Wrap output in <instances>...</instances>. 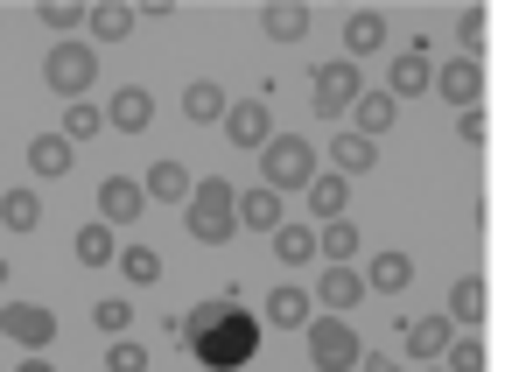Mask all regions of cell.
Segmentation results:
<instances>
[{
  "mask_svg": "<svg viewBox=\"0 0 512 372\" xmlns=\"http://www.w3.org/2000/svg\"><path fill=\"white\" fill-rule=\"evenodd\" d=\"M190 351H197L211 372H253V351H260V316H246V309L232 302V309H225V316H218V323H211Z\"/></svg>",
  "mask_w": 512,
  "mask_h": 372,
  "instance_id": "1",
  "label": "cell"
},
{
  "mask_svg": "<svg viewBox=\"0 0 512 372\" xmlns=\"http://www.w3.org/2000/svg\"><path fill=\"white\" fill-rule=\"evenodd\" d=\"M232 232H246L239 225V190L225 176H204L197 197H190V239L197 246H232Z\"/></svg>",
  "mask_w": 512,
  "mask_h": 372,
  "instance_id": "2",
  "label": "cell"
},
{
  "mask_svg": "<svg viewBox=\"0 0 512 372\" xmlns=\"http://www.w3.org/2000/svg\"><path fill=\"white\" fill-rule=\"evenodd\" d=\"M316 176H323V169H316V148H309L302 134H274V141L260 148V183H267V190H302V197H309Z\"/></svg>",
  "mask_w": 512,
  "mask_h": 372,
  "instance_id": "3",
  "label": "cell"
},
{
  "mask_svg": "<svg viewBox=\"0 0 512 372\" xmlns=\"http://www.w3.org/2000/svg\"><path fill=\"white\" fill-rule=\"evenodd\" d=\"M309 99H316V113H323V120H351V106L365 99V78H358V64H351V57H330V64H316V71H309Z\"/></svg>",
  "mask_w": 512,
  "mask_h": 372,
  "instance_id": "4",
  "label": "cell"
},
{
  "mask_svg": "<svg viewBox=\"0 0 512 372\" xmlns=\"http://www.w3.org/2000/svg\"><path fill=\"white\" fill-rule=\"evenodd\" d=\"M309 358H316V372H358L365 365V344H358L351 316H316L309 323Z\"/></svg>",
  "mask_w": 512,
  "mask_h": 372,
  "instance_id": "5",
  "label": "cell"
},
{
  "mask_svg": "<svg viewBox=\"0 0 512 372\" xmlns=\"http://www.w3.org/2000/svg\"><path fill=\"white\" fill-rule=\"evenodd\" d=\"M92 78H99V50H92V43H57V50L43 57V85H50L57 99H85Z\"/></svg>",
  "mask_w": 512,
  "mask_h": 372,
  "instance_id": "6",
  "label": "cell"
},
{
  "mask_svg": "<svg viewBox=\"0 0 512 372\" xmlns=\"http://www.w3.org/2000/svg\"><path fill=\"white\" fill-rule=\"evenodd\" d=\"M435 92H442V106L477 113V106H484V64H477V57H449V64L435 71Z\"/></svg>",
  "mask_w": 512,
  "mask_h": 372,
  "instance_id": "7",
  "label": "cell"
},
{
  "mask_svg": "<svg viewBox=\"0 0 512 372\" xmlns=\"http://www.w3.org/2000/svg\"><path fill=\"white\" fill-rule=\"evenodd\" d=\"M225 141L246 148V155H260V148L274 141V106H267V99H232V113H225Z\"/></svg>",
  "mask_w": 512,
  "mask_h": 372,
  "instance_id": "8",
  "label": "cell"
},
{
  "mask_svg": "<svg viewBox=\"0 0 512 372\" xmlns=\"http://www.w3.org/2000/svg\"><path fill=\"white\" fill-rule=\"evenodd\" d=\"M449 344H456V323L449 316H414L407 323V337H400V351H407V365L421 372V365H442L449 358Z\"/></svg>",
  "mask_w": 512,
  "mask_h": 372,
  "instance_id": "9",
  "label": "cell"
},
{
  "mask_svg": "<svg viewBox=\"0 0 512 372\" xmlns=\"http://www.w3.org/2000/svg\"><path fill=\"white\" fill-rule=\"evenodd\" d=\"M0 330H8V337H15V344H22V351L36 358V351H43V344H50V337H57L64 323H57V316H50L43 302H8V309H0Z\"/></svg>",
  "mask_w": 512,
  "mask_h": 372,
  "instance_id": "10",
  "label": "cell"
},
{
  "mask_svg": "<svg viewBox=\"0 0 512 372\" xmlns=\"http://www.w3.org/2000/svg\"><path fill=\"white\" fill-rule=\"evenodd\" d=\"M386 92H393V99H421V92H435V57H428V43L393 50V78H386Z\"/></svg>",
  "mask_w": 512,
  "mask_h": 372,
  "instance_id": "11",
  "label": "cell"
},
{
  "mask_svg": "<svg viewBox=\"0 0 512 372\" xmlns=\"http://www.w3.org/2000/svg\"><path fill=\"white\" fill-rule=\"evenodd\" d=\"M260 323H267V330H309V323H316V295L295 288V281H281V288L260 302Z\"/></svg>",
  "mask_w": 512,
  "mask_h": 372,
  "instance_id": "12",
  "label": "cell"
},
{
  "mask_svg": "<svg viewBox=\"0 0 512 372\" xmlns=\"http://www.w3.org/2000/svg\"><path fill=\"white\" fill-rule=\"evenodd\" d=\"M141 190H148V204H183V211H190V197H197V176H190L176 155H162V162H148Z\"/></svg>",
  "mask_w": 512,
  "mask_h": 372,
  "instance_id": "13",
  "label": "cell"
},
{
  "mask_svg": "<svg viewBox=\"0 0 512 372\" xmlns=\"http://www.w3.org/2000/svg\"><path fill=\"white\" fill-rule=\"evenodd\" d=\"M316 302H323V316H351L372 288H365V274L358 267H330V274H316V288H309Z\"/></svg>",
  "mask_w": 512,
  "mask_h": 372,
  "instance_id": "14",
  "label": "cell"
},
{
  "mask_svg": "<svg viewBox=\"0 0 512 372\" xmlns=\"http://www.w3.org/2000/svg\"><path fill=\"white\" fill-rule=\"evenodd\" d=\"M141 211H148V190H141L134 176H106V183H99V218H106L113 232H120V225H134Z\"/></svg>",
  "mask_w": 512,
  "mask_h": 372,
  "instance_id": "15",
  "label": "cell"
},
{
  "mask_svg": "<svg viewBox=\"0 0 512 372\" xmlns=\"http://www.w3.org/2000/svg\"><path fill=\"white\" fill-rule=\"evenodd\" d=\"M267 246H274V260H281L288 274H302V267H316V260H323V239H316V225H302V218H288Z\"/></svg>",
  "mask_w": 512,
  "mask_h": 372,
  "instance_id": "16",
  "label": "cell"
},
{
  "mask_svg": "<svg viewBox=\"0 0 512 372\" xmlns=\"http://www.w3.org/2000/svg\"><path fill=\"white\" fill-rule=\"evenodd\" d=\"M260 36L267 43H302L309 36V8H302V0H267V8H260Z\"/></svg>",
  "mask_w": 512,
  "mask_h": 372,
  "instance_id": "17",
  "label": "cell"
},
{
  "mask_svg": "<svg viewBox=\"0 0 512 372\" xmlns=\"http://www.w3.org/2000/svg\"><path fill=\"white\" fill-rule=\"evenodd\" d=\"M155 120V99H148V85H120L113 99H106V127H120V134H141Z\"/></svg>",
  "mask_w": 512,
  "mask_h": 372,
  "instance_id": "18",
  "label": "cell"
},
{
  "mask_svg": "<svg viewBox=\"0 0 512 372\" xmlns=\"http://www.w3.org/2000/svg\"><path fill=\"white\" fill-rule=\"evenodd\" d=\"M239 225H246V232H267V239H274V232L288 225V218H281V190H267V183L239 190Z\"/></svg>",
  "mask_w": 512,
  "mask_h": 372,
  "instance_id": "19",
  "label": "cell"
},
{
  "mask_svg": "<svg viewBox=\"0 0 512 372\" xmlns=\"http://www.w3.org/2000/svg\"><path fill=\"white\" fill-rule=\"evenodd\" d=\"M134 22H141V15L127 8V0H99V8H92V22H85V29H92V50L127 43V36H134Z\"/></svg>",
  "mask_w": 512,
  "mask_h": 372,
  "instance_id": "20",
  "label": "cell"
},
{
  "mask_svg": "<svg viewBox=\"0 0 512 372\" xmlns=\"http://www.w3.org/2000/svg\"><path fill=\"white\" fill-rule=\"evenodd\" d=\"M225 113H232V99H225L211 78H190V85H183V120H197V127H225Z\"/></svg>",
  "mask_w": 512,
  "mask_h": 372,
  "instance_id": "21",
  "label": "cell"
},
{
  "mask_svg": "<svg viewBox=\"0 0 512 372\" xmlns=\"http://www.w3.org/2000/svg\"><path fill=\"white\" fill-rule=\"evenodd\" d=\"M393 120H400V99H393V92H365V99L351 106V134H365V141L393 134Z\"/></svg>",
  "mask_w": 512,
  "mask_h": 372,
  "instance_id": "22",
  "label": "cell"
},
{
  "mask_svg": "<svg viewBox=\"0 0 512 372\" xmlns=\"http://www.w3.org/2000/svg\"><path fill=\"white\" fill-rule=\"evenodd\" d=\"M71 253H78V267H113V260H120V232H113L106 218H92V225H78Z\"/></svg>",
  "mask_w": 512,
  "mask_h": 372,
  "instance_id": "23",
  "label": "cell"
},
{
  "mask_svg": "<svg viewBox=\"0 0 512 372\" xmlns=\"http://www.w3.org/2000/svg\"><path fill=\"white\" fill-rule=\"evenodd\" d=\"M372 50H386V15H379V8H358V15L344 22V57L358 64V57H372Z\"/></svg>",
  "mask_w": 512,
  "mask_h": 372,
  "instance_id": "24",
  "label": "cell"
},
{
  "mask_svg": "<svg viewBox=\"0 0 512 372\" xmlns=\"http://www.w3.org/2000/svg\"><path fill=\"white\" fill-rule=\"evenodd\" d=\"M71 162H78V148H71L64 134H36V141H29V169H36L43 183H57V176H71Z\"/></svg>",
  "mask_w": 512,
  "mask_h": 372,
  "instance_id": "25",
  "label": "cell"
},
{
  "mask_svg": "<svg viewBox=\"0 0 512 372\" xmlns=\"http://www.w3.org/2000/svg\"><path fill=\"white\" fill-rule=\"evenodd\" d=\"M484 302H491V295H484L477 274H456V281H449V323H456V330H477V323H484Z\"/></svg>",
  "mask_w": 512,
  "mask_h": 372,
  "instance_id": "26",
  "label": "cell"
},
{
  "mask_svg": "<svg viewBox=\"0 0 512 372\" xmlns=\"http://www.w3.org/2000/svg\"><path fill=\"white\" fill-rule=\"evenodd\" d=\"M407 281H414V260H407L400 246H393V253H372V267H365V288H372V295H400Z\"/></svg>",
  "mask_w": 512,
  "mask_h": 372,
  "instance_id": "27",
  "label": "cell"
},
{
  "mask_svg": "<svg viewBox=\"0 0 512 372\" xmlns=\"http://www.w3.org/2000/svg\"><path fill=\"white\" fill-rule=\"evenodd\" d=\"M316 239H323V260L330 267H351L358 260V218H330V225H316Z\"/></svg>",
  "mask_w": 512,
  "mask_h": 372,
  "instance_id": "28",
  "label": "cell"
},
{
  "mask_svg": "<svg viewBox=\"0 0 512 372\" xmlns=\"http://www.w3.org/2000/svg\"><path fill=\"white\" fill-rule=\"evenodd\" d=\"M36 22H43L57 43H78V29L92 22V8H71V0H43V8H36Z\"/></svg>",
  "mask_w": 512,
  "mask_h": 372,
  "instance_id": "29",
  "label": "cell"
},
{
  "mask_svg": "<svg viewBox=\"0 0 512 372\" xmlns=\"http://www.w3.org/2000/svg\"><path fill=\"white\" fill-rule=\"evenodd\" d=\"M330 169H337L344 183L365 176V169H372V141H365V134H337V141H330Z\"/></svg>",
  "mask_w": 512,
  "mask_h": 372,
  "instance_id": "30",
  "label": "cell"
},
{
  "mask_svg": "<svg viewBox=\"0 0 512 372\" xmlns=\"http://www.w3.org/2000/svg\"><path fill=\"white\" fill-rule=\"evenodd\" d=\"M344 197H351V183H344L337 169H323V176L309 183V211H316L323 225H330V218H344Z\"/></svg>",
  "mask_w": 512,
  "mask_h": 372,
  "instance_id": "31",
  "label": "cell"
},
{
  "mask_svg": "<svg viewBox=\"0 0 512 372\" xmlns=\"http://www.w3.org/2000/svg\"><path fill=\"white\" fill-rule=\"evenodd\" d=\"M0 225H8V232H36L43 225V197L36 190H8V197H0Z\"/></svg>",
  "mask_w": 512,
  "mask_h": 372,
  "instance_id": "32",
  "label": "cell"
},
{
  "mask_svg": "<svg viewBox=\"0 0 512 372\" xmlns=\"http://www.w3.org/2000/svg\"><path fill=\"white\" fill-rule=\"evenodd\" d=\"M120 274H127L134 288H155V281H162V253H155V246H127V253H120Z\"/></svg>",
  "mask_w": 512,
  "mask_h": 372,
  "instance_id": "33",
  "label": "cell"
},
{
  "mask_svg": "<svg viewBox=\"0 0 512 372\" xmlns=\"http://www.w3.org/2000/svg\"><path fill=\"white\" fill-rule=\"evenodd\" d=\"M232 302H239V295H211V302H190V309H183V344H197V337H204V330H211V323H218V316H225Z\"/></svg>",
  "mask_w": 512,
  "mask_h": 372,
  "instance_id": "34",
  "label": "cell"
},
{
  "mask_svg": "<svg viewBox=\"0 0 512 372\" xmlns=\"http://www.w3.org/2000/svg\"><path fill=\"white\" fill-rule=\"evenodd\" d=\"M92 323H99L106 337H127V330H134V302H127V295H106V302L92 309Z\"/></svg>",
  "mask_w": 512,
  "mask_h": 372,
  "instance_id": "35",
  "label": "cell"
},
{
  "mask_svg": "<svg viewBox=\"0 0 512 372\" xmlns=\"http://www.w3.org/2000/svg\"><path fill=\"white\" fill-rule=\"evenodd\" d=\"M442 365H449V372H484V337H477V330H456V344H449Z\"/></svg>",
  "mask_w": 512,
  "mask_h": 372,
  "instance_id": "36",
  "label": "cell"
},
{
  "mask_svg": "<svg viewBox=\"0 0 512 372\" xmlns=\"http://www.w3.org/2000/svg\"><path fill=\"white\" fill-rule=\"evenodd\" d=\"M106 372H148V344L141 337H113L106 344Z\"/></svg>",
  "mask_w": 512,
  "mask_h": 372,
  "instance_id": "37",
  "label": "cell"
},
{
  "mask_svg": "<svg viewBox=\"0 0 512 372\" xmlns=\"http://www.w3.org/2000/svg\"><path fill=\"white\" fill-rule=\"evenodd\" d=\"M99 127H106V113H99V106H64V141H71V148H78V141H92Z\"/></svg>",
  "mask_w": 512,
  "mask_h": 372,
  "instance_id": "38",
  "label": "cell"
},
{
  "mask_svg": "<svg viewBox=\"0 0 512 372\" xmlns=\"http://www.w3.org/2000/svg\"><path fill=\"white\" fill-rule=\"evenodd\" d=\"M456 29H463V50H456V57H477V50H484V8H463Z\"/></svg>",
  "mask_w": 512,
  "mask_h": 372,
  "instance_id": "39",
  "label": "cell"
},
{
  "mask_svg": "<svg viewBox=\"0 0 512 372\" xmlns=\"http://www.w3.org/2000/svg\"><path fill=\"white\" fill-rule=\"evenodd\" d=\"M456 134H463L470 148H484V134H491V127H484V106H477V113H456Z\"/></svg>",
  "mask_w": 512,
  "mask_h": 372,
  "instance_id": "40",
  "label": "cell"
},
{
  "mask_svg": "<svg viewBox=\"0 0 512 372\" xmlns=\"http://www.w3.org/2000/svg\"><path fill=\"white\" fill-rule=\"evenodd\" d=\"M358 372H400V358H393V351H365V365H358Z\"/></svg>",
  "mask_w": 512,
  "mask_h": 372,
  "instance_id": "41",
  "label": "cell"
},
{
  "mask_svg": "<svg viewBox=\"0 0 512 372\" xmlns=\"http://www.w3.org/2000/svg\"><path fill=\"white\" fill-rule=\"evenodd\" d=\"M15 372H57V365H50V358H43V351H36V358H22V365H15Z\"/></svg>",
  "mask_w": 512,
  "mask_h": 372,
  "instance_id": "42",
  "label": "cell"
},
{
  "mask_svg": "<svg viewBox=\"0 0 512 372\" xmlns=\"http://www.w3.org/2000/svg\"><path fill=\"white\" fill-rule=\"evenodd\" d=\"M0 288H8V260H0Z\"/></svg>",
  "mask_w": 512,
  "mask_h": 372,
  "instance_id": "43",
  "label": "cell"
},
{
  "mask_svg": "<svg viewBox=\"0 0 512 372\" xmlns=\"http://www.w3.org/2000/svg\"><path fill=\"white\" fill-rule=\"evenodd\" d=\"M421 372H449V365H421Z\"/></svg>",
  "mask_w": 512,
  "mask_h": 372,
  "instance_id": "44",
  "label": "cell"
}]
</instances>
